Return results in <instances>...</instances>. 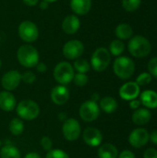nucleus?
I'll use <instances>...</instances> for the list:
<instances>
[{
	"label": "nucleus",
	"instance_id": "obj_1",
	"mask_svg": "<svg viewBox=\"0 0 157 158\" xmlns=\"http://www.w3.org/2000/svg\"><path fill=\"white\" fill-rule=\"evenodd\" d=\"M17 58L21 66L31 69L38 64L40 56L37 49L33 45L23 44L18 49Z\"/></svg>",
	"mask_w": 157,
	"mask_h": 158
},
{
	"label": "nucleus",
	"instance_id": "obj_2",
	"mask_svg": "<svg viewBox=\"0 0 157 158\" xmlns=\"http://www.w3.org/2000/svg\"><path fill=\"white\" fill-rule=\"evenodd\" d=\"M128 49L131 56L142 58L150 54L152 45L145 37L142 35H136L130 38L128 44Z\"/></svg>",
	"mask_w": 157,
	"mask_h": 158
},
{
	"label": "nucleus",
	"instance_id": "obj_3",
	"mask_svg": "<svg viewBox=\"0 0 157 158\" xmlns=\"http://www.w3.org/2000/svg\"><path fill=\"white\" fill-rule=\"evenodd\" d=\"M114 73L121 80L130 79L135 71V64L128 56L118 57L113 64Z\"/></svg>",
	"mask_w": 157,
	"mask_h": 158
},
{
	"label": "nucleus",
	"instance_id": "obj_4",
	"mask_svg": "<svg viewBox=\"0 0 157 158\" xmlns=\"http://www.w3.org/2000/svg\"><path fill=\"white\" fill-rule=\"evenodd\" d=\"M16 111L20 119L33 120L40 115V106L31 99H24L17 105Z\"/></svg>",
	"mask_w": 157,
	"mask_h": 158
},
{
	"label": "nucleus",
	"instance_id": "obj_5",
	"mask_svg": "<svg viewBox=\"0 0 157 158\" xmlns=\"http://www.w3.org/2000/svg\"><path fill=\"white\" fill-rule=\"evenodd\" d=\"M74 75L73 66L67 61L59 62L54 69V78L60 85H66L71 82Z\"/></svg>",
	"mask_w": 157,
	"mask_h": 158
},
{
	"label": "nucleus",
	"instance_id": "obj_6",
	"mask_svg": "<svg viewBox=\"0 0 157 158\" xmlns=\"http://www.w3.org/2000/svg\"><path fill=\"white\" fill-rule=\"evenodd\" d=\"M111 62V54L105 47L97 48L91 58V66L95 71L102 72L105 70Z\"/></svg>",
	"mask_w": 157,
	"mask_h": 158
},
{
	"label": "nucleus",
	"instance_id": "obj_7",
	"mask_svg": "<svg viewBox=\"0 0 157 158\" xmlns=\"http://www.w3.org/2000/svg\"><path fill=\"white\" fill-rule=\"evenodd\" d=\"M19 38L25 43H33L39 37V29L35 23L31 20L22 21L18 29Z\"/></svg>",
	"mask_w": 157,
	"mask_h": 158
},
{
	"label": "nucleus",
	"instance_id": "obj_8",
	"mask_svg": "<svg viewBox=\"0 0 157 158\" xmlns=\"http://www.w3.org/2000/svg\"><path fill=\"white\" fill-rule=\"evenodd\" d=\"M79 115L81 118L85 122H93L100 115V107L96 102L92 100L85 101L81 104L79 109Z\"/></svg>",
	"mask_w": 157,
	"mask_h": 158
},
{
	"label": "nucleus",
	"instance_id": "obj_9",
	"mask_svg": "<svg viewBox=\"0 0 157 158\" xmlns=\"http://www.w3.org/2000/svg\"><path fill=\"white\" fill-rule=\"evenodd\" d=\"M62 132L64 138L68 142H74L79 139L81 133L80 122L75 118H67L62 126Z\"/></svg>",
	"mask_w": 157,
	"mask_h": 158
},
{
	"label": "nucleus",
	"instance_id": "obj_10",
	"mask_svg": "<svg viewBox=\"0 0 157 158\" xmlns=\"http://www.w3.org/2000/svg\"><path fill=\"white\" fill-rule=\"evenodd\" d=\"M84 52V45L79 40H70L63 46V55L69 60L80 58Z\"/></svg>",
	"mask_w": 157,
	"mask_h": 158
},
{
	"label": "nucleus",
	"instance_id": "obj_11",
	"mask_svg": "<svg viewBox=\"0 0 157 158\" xmlns=\"http://www.w3.org/2000/svg\"><path fill=\"white\" fill-rule=\"evenodd\" d=\"M21 81V74L18 70H9L6 72L1 79V85L5 91H14Z\"/></svg>",
	"mask_w": 157,
	"mask_h": 158
},
{
	"label": "nucleus",
	"instance_id": "obj_12",
	"mask_svg": "<svg viewBox=\"0 0 157 158\" xmlns=\"http://www.w3.org/2000/svg\"><path fill=\"white\" fill-rule=\"evenodd\" d=\"M149 132L143 128L133 130L129 136V143L134 148H142L149 142Z\"/></svg>",
	"mask_w": 157,
	"mask_h": 158
},
{
	"label": "nucleus",
	"instance_id": "obj_13",
	"mask_svg": "<svg viewBox=\"0 0 157 158\" xmlns=\"http://www.w3.org/2000/svg\"><path fill=\"white\" fill-rule=\"evenodd\" d=\"M82 138L84 143L91 147H97L103 142L102 132L94 127L86 128L82 133Z\"/></svg>",
	"mask_w": 157,
	"mask_h": 158
},
{
	"label": "nucleus",
	"instance_id": "obj_14",
	"mask_svg": "<svg viewBox=\"0 0 157 158\" xmlns=\"http://www.w3.org/2000/svg\"><path fill=\"white\" fill-rule=\"evenodd\" d=\"M50 97L54 104L57 106H63L69 99V91L65 85L59 84L52 89Z\"/></svg>",
	"mask_w": 157,
	"mask_h": 158
},
{
	"label": "nucleus",
	"instance_id": "obj_15",
	"mask_svg": "<svg viewBox=\"0 0 157 158\" xmlns=\"http://www.w3.org/2000/svg\"><path fill=\"white\" fill-rule=\"evenodd\" d=\"M140 94V86L135 81H129L123 84L119 89V96L126 101L136 99Z\"/></svg>",
	"mask_w": 157,
	"mask_h": 158
},
{
	"label": "nucleus",
	"instance_id": "obj_16",
	"mask_svg": "<svg viewBox=\"0 0 157 158\" xmlns=\"http://www.w3.org/2000/svg\"><path fill=\"white\" fill-rule=\"evenodd\" d=\"M17 106L16 97L8 91H3L0 93V108L6 112L14 110Z\"/></svg>",
	"mask_w": 157,
	"mask_h": 158
},
{
	"label": "nucleus",
	"instance_id": "obj_17",
	"mask_svg": "<svg viewBox=\"0 0 157 158\" xmlns=\"http://www.w3.org/2000/svg\"><path fill=\"white\" fill-rule=\"evenodd\" d=\"M81 27V22L76 15H68L62 21V29L67 34H75Z\"/></svg>",
	"mask_w": 157,
	"mask_h": 158
},
{
	"label": "nucleus",
	"instance_id": "obj_18",
	"mask_svg": "<svg viewBox=\"0 0 157 158\" xmlns=\"http://www.w3.org/2000/svg\"><path fill=\"white\" fill-rule=\"evenodd\" d=\"M70 7L77 15H86L92 8V0H70Z\"/></svg>",
	"mask_w": 157,
	"mask_h": 158
},
{
	"label": "nucleus",
	"instance_id": "obj_19",
	"mask_svg": "<svg viewBox=\"0 0 157 158\" xmlns=\"http://www.w3.org/2000/svg\"><path fill=\"white\" fill-rule=\"evenodd\" d=\"M152 118L151 112L147 108H138L132 114V121L138 126L147 124Z\"/></svg>",
	"mask_w": 157,
	"mask_h": 158
},
{
	"label": "nucleus",
	"instance_id": "obj_20",
	"mask_svg": "<svg viewBox=\"0 0 157 158\" xmlns=\"http://www.w3.org/2000/svg\"><path fill=\"white\" fill-rule=\"evenodd\" d=\"M141 103L147 108H157V93L152 90H146L141 94Z\"/></svg>",
	"mask_w": 157,
	"mask_h": 158
},
{
	"label": "nucleus",
	"instance_id": "obj_21",
	"mask_svg": "<svg viewBox=\"0 0 157 158\" xmlns=\"http://www.w3.org/2000/svg\"><path fill=\"white\" fill-rule=\"evenodd\" d=\"M97 155L99 158H118V151L112 143H104L99 147Z\"/></svg>",
	"mask_w": 157,
	"mask_h": 158
},
{
	"label": "nucleus",
	"instance_id": "obj_22",
	"mask_svg": "<svg viewBox=\"0 0 157 158\" xmlns=\"http://www.w3.org/2000/svg\"><path fill=\"white\" fill-rule=\"evenodd\" d=\"M99 107L106 114H112L118 108V102L111 96H105L100 100Z\"/></svg>",
	"mask_w": 157,
	"mask_h": 158
},
{
	"label": "nucleus",
	"instance_id": "obj_23",
	"mask_svg": "<svg viewBox=\"0 0 157 158\" xmlns=\"http://www.w3.org/2000/svg\"><path fill=\"white\" fill-rule=\"evenodd\" d=\"M115 32L118 40H128L133 35V30L131 26L127 23H121L118 25Z\"/></svg>",
	"mask_w": 157,
	"mask_h": 158
},
{
	"label": "nucleus",
	"instance_id": "obj_24",
	"mask_svg": "<svg viewBox=\"0 0 157 158\" xmlns=\"http://www.w3.org/2000/svg\"><path fill=\"white\" fill-rule=\"evenodd\" d=\"M1 158H20V152L19 148L12 144H6L1 148Z\"/></svg>",
	"mask_w": 157,
	"mask_h": 158
},
{
	"label": "nucleus",
	"instance_id": "obj_25",
	"mask_svg": "<svg viewBox=\"0 0 157 158\" xmlns=\"http://www.w3.org/2000/svg\"><path fill=\"white\" fill-rule=\"evenodd\" d=\"M8 129H9V131L13 135L19 136L24 131V123H23L22 119L18 118H14L9 122Z\"/></svg>",
	"mask_w": 157,
	"mask_h": 158
},
{
	"label": "nucleus",
	"instance_id": "obj_26",
	"mask_svg": "<svg viewBox=\"0 0 157 158\" xmlns=\"http://www.w3.org/2000/svg\"><path fill=\"white\" fill-rule=\"evenodd\" d=\"M125 50V44L121 40H114L110 43L109 45V53L115 56H120Z\"/></svg>",
	"mask_w": 157,
	"mask_h": 158
},
{
	"label": "nucleus",
	"instance_id": "obj_27",
	"mask_svg": "<svg viewBox=\"0 0 157 158\" xmlns=\"http://www.w3.org/2000/svg\"><path fill=\"white\" fill-rule=\"evenodd\" d=\"M90 68H91L90 63L86 59H82V58L75 59L74 64H73V69L78 73H84V74H86L90 70Z\"/></svg>",
	"mask_w": 157,
	"mask_h": 158
},
{
	"label": "nucleus",
	"instance_id": "obj_28",
	"mask_svg": "<svg viewBox=\"0 0 157 158\" xmlns=\"http://www.w3.org/2000/svg\"><path fill=\"white\" fill-rule=\"evenodd\" d=\"M142 0H122V6L129 12L137 10L141 6Z\"/></svg>",
	"mask_w": 157,
	"mask_h": 158
},
{
	"label": "nucleus",
	"instance_id": "obj_29",
	"mask_svg": "<svg viewBox=\"0 0 157 158\" xmlns=\"http://www.w3.org/2000/svg\"><path fill=\"white\" fill-rule=\"evenodd\" d=\"M151 81H152V75L150 73L143 72L137 77L135 82L139 86H145V85H148Z\"/></svg>",
	"mask_w": 157,
	"mask_h": 158
},
{
	"label": "nucleus",
	"instance_id": "obj_30",
	"mask_svg": "<svg viewBox=\"0 0 157 158\" xmlns=\"http://www.w3.org/2000/svg\"><path fill=\"white\" fill-rule=\"evenodd\" d=\"M45 158H69V156L61 149H51L47 152Z\"/></svg>",
	"mask_w": 157,
	"mask_h": 158
},
{
	"label": "nucleus",
	"instance_id": "obj_31",
	"mask_svg": "<svg viewBox=\"0 0 157 158\" xmlns=\"http://www.w3.org/2000/svg\"><path fill=\"white\" fill-rule=\"evenodd\" d=\"M88 81H89L88 76L84 73H77L74 75V78H73L74 83L79 87L85 86L88 83Z\"/></svg>",
	"mask_w": 157,
	"mask_h": 158
},
{
	"label": "nucleus",
	"instance_id": "obj_32",
	"mask_svg": "<svg viewBox=\"0 0 157 158\" xmlns=\"http://www.w3.org/2000/svg\"><path fill=\"white\" fill-rule=\"evenodd\" d=\"M36 80V76L32 71H26L21 75V81L26 84H32Z\"/></svg>",
	"mask_w": 157,
	"mask_h": 158
},
{
	"label": "nucleus",
	"instance_id": "obj_33",
	"mask_svg": "<svg viewBox=\"0 0 157 158\" xmlns=\"http://www.w3.org/2000/svg\"><path fill=\"white\" fill-rule=\"evenodd\" d=\"M149 73L157 79V56L152 58L148 63Z\"/></svg>",
	"mask_w": 157,
	"mask_h": 158
},
{
	"label": "nucleus",
	"instance_id": "obj_34",
	"mask_svg": "<svg viewBox=\"0 0 157 158\" xmlns=\"http://www.w3.org/2000/svg\"><path fill=\"white\" fill-rule=\"evenodd\" d=\"M40 143H41V146L43 147V149L45 150V151H47V152L50 151V150L52 149V147H53V142H52V140H51L49 137H47V136L43 137V138L41 139Z\"/></svg>",
	"mask_w": 157,
	"mask_h": 158
},
{
	"label": "nucleus",
	"instance_id": "obj_35",
	"mask_svg": "<svg viewBox=\"0 0 157 158\" xmlns=\"http://www.w3.org/2000/svg\"><path fill=\"white\" fill-rule=\"evenodd\" d=\"M143 158H157V150L155 148L147 149L143 154Z\"/></svg>",
	"mask_w": 157,
	"mask_h": 158
},
{
	"label": "nucleus",
	"instance_id": "obj_36",
	"mask_svg": "<svg viewBox=\"0 0 157 158\" xmlns=\"http://www.w3.org/2000/svg\"><path fill=\"white\" fill-rule=\"evenodd\" d=\"M118 158H135V155L130 150H124L119 154Z\"/></svg>",
	"mask_w": 157,
	"mask_h": 158
},
{
	"label": "nucleus",
	"instance_id": "obj_37",
	"mask_svg": "<svg viewBox=\"0 0 157 158\" xmlns=\"http://www.w3.org/2000/svg\"><path fill=\"white\" fill-rule=\"evenodd\" d=\"M142 103H141V100H137V99H133L131 101H130V107L131 109H138L140 108Z\"/></svg>",
	"mask_w": 157,
	"mask_h": 158
},
{
	"label": "nucleus",
	"instance_id": "obj_38",
	"mask_svg": "<svg viewBox=\"0 0 157 158\" xmlns=\"http://www.w3.org/2000/svg\"><path fill=\"white\" fill-rule=\"evenodd\" d=\"M35 67H36V69H37L39 72H41V73L45 72L46 69H47V66H46L44 63H43V62H38V64H37Z\"/></svg>",
	"mask_w": 157,
	"mask_h": 158
},
{
	"label": "nucleus",
	"instance_id": "obj_39",
	"mask_svg": "<svg viewBox=\"0 0 157 158\" xmlns=\"http://www.w3.org/2000/svg\"><path fill=\"white\" fill-rule=\"evenodd\" d=\"M149 141H151L154 144L157 145V131H154L150 136H149Z\"/></svg>",
	"mask_w": 157,
	"mask_h": 158
},
{
	"label": "nucleus",
	"instance_id": "obj_40",
	"mask_svg": "<svg viewBox=\"0 0 157 158\" xmlns=\"http://www.w3.org/2000/svg\"><path fill=\"white\" fill-rule=\"evenodd\" d=\"M22 2L29 6H34L39 3V0H22Z\"/></svg>",
	"mask_w": 157,
	"mask_h": 158
},
{
	"label": "nucleus",
	"instance_id": "obj_41",
	"mask_svg": "<svg viewBox=\"0 0 157 158\" xmlns=\"http://www.w3.org/2000/svg\"><path fill=\"white\" fill-rule=\"evenodd\" d=\"M39 6H40L41 9H47L48 6H49V3L46 2V1H44V0H43V1H41L39 3Z\"/></svg>",
	"mask_w": 157,
	"mask_h": 158
},
{
	"label": "nucleus",
	"instance_id": "obj_42",
	"mask_svg": "<svg viewBox=\"0 0 157 158\" xmlns=\"http://www.w3.org/2000/svg\"><path fill=\"white\" fill-rule=\"evenodd\" d=\"M24 158H41V156H40V155H39V154L34 153V152H31V153L27 154Z\"/></svg>",
	"mask_w": 157,
	"mask_h": 158
},
{
	"label": "nucleus",
	"instance_id": "obj_43",
	"mask_svg": "<svg viewBox=\"0 0 157 158\" xmlns=\"http://www.w3.org/2000/svg\"><path fill=\"white\" fill-rule=\"evenodd\" d=\"M98 100H99V94H93L92 95V101L97 103Z\"/></svg>",
	"mask_w": 157,
	"mask_h": 158
},
{
	"label": "nucleus",
	"instance_id": "obj_44",
	"mask_svg": "<svg viewBox=\"0 0 157 158\" xmlns=\"http://www.w3.org/2000/svg\"><path fill=\"white\" fill-rule=\"evenodd\" d=\"M66 118H67V117H66V114H65V113H60L59 116H58V118H59L61 121H65V120L67 119Z\"/></svg>",
	"mask_w": 157,
	"mask_h": 158
},
{
	"label": "nucleus",
	"instance_id": "obj_45",
	"mask_svg": "<svg viewBox=\"0 0 157 158\" xmlns=\"http://www.w3.org/2000/svg\"><path fill=\"white\" fill-rule=\"evenodd\" d=\"M44 1H46V2H48V3H53V2H56V1H57V0H44Z\"/></svg>",
	"mask_w": 157,
	"mask_h": 158
},
{
	"label": "nucleus",
	"instance_id": "obj_46",
	"mask_svg": "<svg viewBox=\"0 0 157 158\" xmlns=\"http://www.w3.org/2000/svg\"><path fill=\"white\" fill-rule=\"evenodd\" d=\"M1 65H2V61H1V59H0V67H1Z\"/></svg>",
	"mask_w": 157,
	"mask_h": 158
},
{
	"label": "nucleus",
	"instance_id": "obj_47",
	"mask_svg": "<svg viewBox=\"0 0 157 158\" xmlns=\"http://www.w3.org/2000/svg\"><path fill=\"white\" fill-rule=\"evenodd\" d=\"M0 146H1V141H0Z\"/></svg>",
	"mask_w": 157,
	"mask_h": 158
}]
</instances>
